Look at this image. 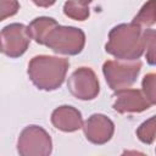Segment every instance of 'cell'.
Returning <instances> with one entry per match:
<instances>
[{
    "mask_svg": "<svg viewBox=\"0 0 156 156\" xmlns=\"http://www.w3.org/2000/svg\"><path fill=\"white\" fill-rule=\"evenodd\" d=\"M20 5L17 0H0V21L17 12Z\"/></svg>",
    "mask_w": 156,
    "mask_h": 156,
    "instance_id": "cell-9",
    "label": "cell"
},
{
    "mask_svg": "<svg viewBox=\"0 0 156 156\" xmlns=\"http://www.w3.org/2000/svg\"><path fill=\"white\" fill-rule=\"evenodd\" d=\"M91 0H69L65 4V13L72 18L78 21H83L87 16H89L88 4Z\"/></svg>",
    "mask_w": 156,
    "mask_h": 156,
    "instance_id": "cell-8",
    "label": "cell"
},
{
    "mask_svg": "<svg viewBox=\"0 0 156 156\" xmlns=\"http://www.w3.org/2000/svg\"><path fill=\"white\" fill-rule=\"evenodd\" d=\"M52 123L65 132H73L82 127L80 112L71 106H61L52 113Z\"/></svg>",
    "mask_w": 156,
    "mask_h": 156,
    "instance_id": "cell-5",
    "label": "cell"
},
{
    "mask_svg": "<svg viewBox=\"0 0 156 156\" xmlns=\"http://www.w3.org/2000/svg\"><path fill=\"white\" fill-rule=\"evenodd\" d=\"M140 67H141V63L139 61L128 66L107 61L104 65V73L110 87L112 89H119L121 87H124V85L128 87L135 80V77L140 71Z\"/></svg>",
    "mask_w": 156,
    "mask_h": 156,
    "instance_id": "cell-4",
    "label": "cell"
},
{
    "mask_svg": "<svg viewBox=\"0 0 156 156\" xmlns=\"http://www.w3.org/2000/svg\"><path fill=\"white\" fill-rule=\"evenodd\" d=\"M33 1L38 6H51L55 2V0H33Z\"/></svg>",
    "mask_w": 156,
    "mask_h": 156,
    "instance_id": "cell-10",
    "label": "cell"
},
{
    "mask_svg": "<svg viewBox=\"0 0 156 156\" xmlns=\"http://www.w3.org/2000/svg\"><path fill=\"white\" fill-rule=\"evenodd\" d=\"M29 43L28 29L23 24L13 23L2 29L0 33V50L7 56H21Z\"/></svg>",
    "mask_w": 156,
    "mask_h": 156,
    "instance_id": "cell-2",
    "label": "cell"
},
{
    "mask_svg": "<svg viewBox=\"0 0 156 156\" xmlns=\"http://www.w3.org/2000/svg\"><path fill=\"white\" fill-rule=\"evenodd\" d=\"M68 88L78 99L90 100L94 99L99 93V82L91 69L82 67L71 76Z\"/></svg>",
    "mask_w": 156,
    "mask_h": 156,
    "instance_id": "cell-3",
    "label": "cell"
},
{
    "mask_svg": "<svg viewBox=\"0 0 156 156\" xmlns=\"http://www.w3.org/2000/svg\"><path fill=\"white\" fill-rule=\"evenodd\" d=\"M116 98L118 100L115 102L113 108L119 112L143 111L145 108H149V106L151 105L143 100V96L138 90H119L116 94Z\"/></svg>",
    "mask_w": 156,
    "mask_h": 156,
    "instance_id": "cell-6",
    "label": "cell"
},
{
    "mask_svg": "<svg viewBox=\"0 0 156 156\" xmlns=\"http://www.w3.org/2000/svg\"><path fill=\"white\" fill-rule=\"evenodd\" d=\"M68 65L69 63L66 58L54 57L52 62L50 65V69H45V67L40 62L39 57L35 56V57H33V60L29 63L28 73L30 76V79L33 80V83L39 89H45V90H48V77H50V85H51V90H52L62 84Z\"/></svg>",
    "mask_w": 156,
    "mask_h": 156,
    "instance_id": "cell-1",
    "label": "cell"
},
{
    "mask_svg": "<svg viewBox=\"0 0 156 156\" xmlns=\"http://www.w3.org/2000/svg\"><path fill=\"white\" fill-rule=\"evenodd\" d=\"M84 132L87 139H89L90 141L95 144H104L111 139V135L113 133V123L110 121L108 123L102 126V128H96V126L90 119H88L85 122Z\"/></svg>",
    "mask_w": 156,
    "mask_h": 156,
    "instance_id": "cell-7",
    "label": "cell"
}]
</instances>
